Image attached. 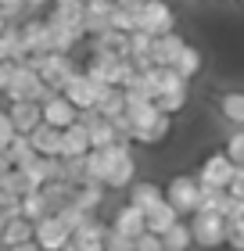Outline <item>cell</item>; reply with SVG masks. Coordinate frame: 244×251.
Returning <instances> with one entry per match:
<instances>
[{
    "instance_id": "cell-1",
    "label": "cell",
    "mask_w": 244,
    "mask_h": 251,
    "mask_svg": "<svg viewBox=\"0 0 244 251\" xmlns=\"http://www.w3.org/2000/svg\"><path fill=\"white\" fill-rule=\"evenodd\" d=\"M51 94H57V90H51L47 83H43V75L36 72V68H29V65H18V72L15 79H11V86H7V97L11 100H47Z\"/></svg>"
},
{
    "instance_id": "cell-2",
    "label": "cell",
    "mask_w": 244,
    "mask_h": 251,
    "mask_svg": "<svg viewBox=\"0 0 244 251\" xmlns=\"http://www.w3.org/2000/svg\"><path fill=\"white\" fill-rule=\"evenodd\" d=\"M190 230H194V244L197 248H219V244H226L230 223H226L223 212H194Z\"/></svg>"
},
{
    "instance_id": "cell-3",
    "label": "cell",
    "mask_w": 244,
    "mask_h": 251,
    "mask_svg": "<svg viewBox=\"0 0 244 251\" xmlns=\"http://www.w3.org/2000/svg\"><path fill=\"white\" fill-rule=\"evenodd\" d=\"M108 151V187H133V176H136V162H133V151H130V140H115Z\"/></svg>"
},
{
    "instance_id": "cell-4",
    "label": "cell",
    "mask_w": 244,
    "mask_h": 251,
    "mask_svg": "<svg viewBox=\"0 0 244 251\" xmlns=\"http://www.w3.org/2000/svg\"><path fill=\"white\" fill-rule=\"evenodd\" d=\"M234 173H237V162H234L226 151H219V154H212V158H205L201 173H197V183H201V187H216V190H230Z\"/></svg>"
},
{
    "instance_id": "cell-5",
    "label": "cell",
    "mask_w": 244,
    "mask_h": 251,
    "mask_svg": "<svg viewBox=\"0 0 244 251\" xmlns=\"http://www.w3.org/2000/svg\"><path fill=\"white\" fill-rule=\"evenodd\" d=\"M165 198H169V204H176L180 215L183 212H197V204H201V183H197L194 176H176L169 183Z\"/></svg>"
},
{
    "instance_id": "cell-6",
    "label": "cell",
    "mask_w": 244,
    "mask_h": 251,
    "mask_svg": "<svg viewBox=\"0 0 244 251\" xmlns=\"http://www.w3.org/2000/svg\"><path fill=\"white\" fill-rule=\"evenodd\" d=\"M72 241V230L57 219V215L51 212V215H43V219L36 223V244L43 248V251H65V244Z\"/></svg>"
},
{
    "instance_id": "cell-7",
    "label": "cell",
    "mask_w": 244,
    "mask_h": 251,
    "mask_svg": "<svg viewBox=\"0 0 244 251\" xmlns=\"http://www.w3.org/2000/svg\"><path fill=\"white\" fill-rule=\"evenodd\" d=\"M172 25H176V15L169 11V4L147 0V4L140 7V29L151 32V36H165V32H172Z\"/></svg>"
},
{
    "instance_id": "cell-8",
    "label": "cell",
    "mask_w": 244,
    "mask_h": 251,
    "mask_svg": "<svg viewBox=\"0 0 244 251\" xmlns=\"http://www.w3.org/2000/svg\"><path fill=\"white\" fill-rule=\"evenodd\" d=\"M43 122L57 126V129H68L72 122H79V108L65 94H51L47 100H43Z\"/></svg>"
},
{
    "instance_id": "cell-9",
    "label": "cell",
    "mask_w": 244,
    "mask_h": 251,
    "mask_svg": "<svg viewBox=\"0 0 244 251\" xmlns=\"http://www.w3.org/2000/svg\"><path fill=\"white\" fill-rule=\"evenodd\" d=\"M119 68H122V58H119V54H94L83 72L94 79L97 86H119Z\"/></svg>"
},
{
    "instance_id": "cell-10",
    "label": "cell",
    "mask_w": 244,
    "mask_h": 251,
    "mask_svg": "<svg viewBox=\"0 0 244 251\" xmlns=\"http://www.w3.org/2000/svg\"><path fill=\"white\" fill-rule=\"evenodd\" d=\"M22 40H26V50L29 54H51L54 50V29H51V22H40V18H32L22 25Z\"/></svg>"
},
{
    "instance_id": "cell-11",
    "label": "cell",
    "mask_w": 244,
    "mask_h": 251,
    "mask_svg": "<svg viewBox=\"0 0 244 251\" xmlns=\"http://www.w3.org/2000/svg\"><path fill=\"white\" fill-rule=\"evenodd\" d=\"M61 94L72 100L79 111H83V108H97V83H94L86 72H76L72 79H68V86L61 90Z\"/></svg>"
},
{
    "instance_id": "cell-12",
    "label": "cell",
    "mask_w": 244,
    "mask_h": 251,
    "mask_svg": "<svg viewBox=\"0 0 244 251\" xmlns=\"http://www.w3.org/2000/svg\"><path fill=\"white\" fill-rule=\"evenodd\" d=\"M183 36H176V32H165V36H155V47H151V61L162 65V68H172L180 61V54H183Z\"/></svg>"
},
{
    "instance_id": "cell-13",
    "label": "cell",
    "mask_w": 244,
    "mask_h": 251,
    "mask_svg": "<svg viewBox=\"0 0 244 251\" xmlns=\"http://www.w3.org/2000/svg\"><path fill=\"white\" fill-rule=\"evenodd\" d=\"M29 140H32V147H36L40 158L61 154V129H57V126H51V122H40L36 129L29 133Z\"/></svg>"
},
{
    "instance_id": "cell-14",
    "label": "cell",
    "mask_w": 244,
    "mask_h": 251,
    "mask_svg": "<svg viewBox=\"0 0 244 251\" xmlns=\"http://www.w3.org/2000/svg\"><path fill=\"white\" fill-rule=\"evenodd\" d=\"M11 119H15L18 133H32L43 122V104L40 100H11Z\"/></svg>"
},
{
    "instance_id": "cell-15",
    "label": "cell",
    "mask_w": 244,
    "mask_h": 251,
    "mask_svg": "<svg viewBox=\"0 0 244 251\" xmlns=\"http://www.w3.org/2000/svg\"><path fill=\"white\" fill-rule=\"evenodd\" d=\"M111 226H115L119 233H126V237H140V233H147V212L136 208V204L130 201L126 208H119V215H115Z\"/></svg>"
},
{
    "instance_id": "cell-16",
    "label": "cell",
    "mask_w": 244,
    "mask_h": 251,
    "mask_svg": "<svg viewBox=\"0 0 244 251\" xmlns=\"http://www.w3.org/2000/svg\"><path fill=\"white\" fill-rule=\"evenodd\" d=\"M90 129L83 122H72L68 129H61V154L65 158H76V154H90Z\"/></svg>"
},
{
    "instance_id": "cell-17",
    "label": "cell",
    "mask_w": 244,
    "mask_h": 251,
    "mask_svg": "<svg viewBox=\"0 0 244 251\" xmlns=\"http://www.w3.org/2000/svg\"><path fill=\"white\" fill-rule=\"evenodd\" d=\"M26 241H36V223L26 219V215H11L4 233H0V244L15 248V244H26Z\"/></svg>"
},
{
    "instance_id": "cell-18",
    "label": "cell",
    "mask_w": 244,
    "mask_h": 251,
    "mask_svg": "<svg viewBox=\"0 0 244 251\" xmlns=\"http://www.w3.org/2000/svg\"><path fill=\"white\" fill-rule=\"evenodd\" d=\"M94 54H119V58H130V32L122 29H108L94 36Z\"/></svg>"
},
{
    "instance_id": "cell-19",
    "label": "cell",
    "mask_w": 244,
    "mask_h": 251,
    "mask_svg": "<svg viewBox=\"0 0 244 251\" xmlns=\"http://www.w3.org/2000/svg\"><path fill=\"white\" fill-rule=\"evenodd\" d=\"M4 151H7L11 162H15V169H29V165H36V162H40V154H36V147H32L29 133H18L15 140L4 147Z\"/></svg>"
},
{
    "instance_id": "cell-20",
    "label": "cell",
    "mask_w": 244,
    "mask_h": 251,
    "mask_svg": "<svg viewBox=\"0 0 244 251\" xmlns=\"http://www.w3.org/2000/svg\"><path fill=\"white\" fill-rule=\"evenodd\" d=\"M97 111L104 119L126 111V86H97Z\"/></svg>"
},
{
    "instance_id": "cell-21",
    "label": "cell",
    "mask_w": 244,
    "mask_h": 251,
    "mask_svg": "<svg viewBox=\"0 0 244 251\" xmlns=\"http://www.w3.org/2000/svg\"><path fill=\"white\" fill-rule=\"evenodd\" d=\"M130 201L136 204V208H144V212H155L158 204H165V190L155 187V183H133L130 187Z\"/></svg>"
},
{
    "instance_id": "cell-22",
    "label": "cell",
    "mask_w": 244,
    "mask_h": 251,
    "mask_svg": "<svg viewBox=\"0 0 244 251\" xmlns=\"http://www.w3.org/2000/svg\"><path fill=\"white\" fill-rule=\"evenodd\" d=\"M169 126H172V119L162 111L158 119H151L147 126H136V133H133V140L136 144H162L169 136Z\"/></svg>"
},
{
    "instance_id": "cell-23",
    "label": "cell",
    "mask_w": 244,
    "mask_h": 251,
    "mask_svg": "<svg viewBox=\"0 0 244 251\" xmlns=\"http://www.w3.org/2000/svg\"><path fill=\"white\" fill-rule=\"evenodd\" d=\"M76 183H68V179H51V183H43V194H47V201H51V208H65V204H72L76 201Z\"/></svg>"
},
{
    "instance_id": "cell-24",
    "label": "cell",
    "mask_w": 244,
    "mask_h": 251,
    "mask_svg": "<svg viewBox=\"0 0 244 251\" xmlns=\"http://www.w3.org/2000/svg\"><path fill=\"white\" fill-rule=\"evenodd\" d=\"M180 223V212H176V204H158L155 212H147V230L151 233H165L169 226H176Z\"/></svg>"
},
{
    "instance_id": "cell-25",
    "label": "cell",
    "mask_w": 244,
    "mask_h": 251,
    "mask_svg": "<svg viewBox=\"0 0 244 251\" xmlns=\"http://www.w3.org/2000/svg\"><path fill=\"white\" fill-rule=\"evenodd\" d=\"M108 151L104 147H90V154H86V179H94V183H108Z\"/></svg>"
},
{
    "instance_id": "cell-26",
    "label": "cell",
    "mask_w": 244,
    "mask_h": 251,
    "mask_svg": "<svg viewBox=\"0 0 244 251\" xmlns=\"http://www.w3.org/2000/svg\"><path fill=\"white\" fill-rule=\"evenodd\" d=\"M51 212L54 208H51V201H47V194H43V190H32V194L22 198V215L32 219V223H40L43 215H51Z\"/></svg>"
},
{
    "instance_id": "cell-27",
    "label": "cell",
    "mask_w": 244,
    "mask_h": 251,
    "mask_svg": "<svg viewBox=\"0 0 244 251\" xmlns=\"http://www.w3.org/2000/svg\"><path fill=\"white\" fill-rule=\"evenodd\" d=\"M86 129H90V144H94V147H111L115 140H122V136L115 133V126H111V119H104V115H101L97 122H90Z\"/></svg>"
},
{
    "instance_id": "cell-28",
    "label": "cell",
    "mask_w": 244,
    "mask_h": 251,
    "mask_svg": "<svg viewBox=\"0 0 244 251\" xmlns=\"http://www.w3.org/2000/svg\"><path fill=\"white\" fill-rule=\"evenodd\" d=\"M104 190H108V183H94V179H86V183H79V190H76V204H83L86 212H94L97 204L104 201Z\"/></svg>"
},
{
    "instance_id": "cell-29",
    "label": "cell",
    "mask_w": 244,
    "mask_h": 251,
    "mask_svg": "<svg viewBox=\"0 0 244 251\" xmlns=\"http://www.w3.org/2000/svg\"><path fill=\"white\" fill-rule=\"evenodd\" d=\"M111 25L122 29V32H136V29H140V7L115 4V11H111Z\"/></svg>"
},
{
    "instance_id": "cell-30",
    "label": "cell",
    "mask_w": 244,
    "mask_h": 251,
    "mask_svg": "<svg viewBox=\"0 0 244 251\" xmlns=\"http://www.w3.org/2000/svg\"><path fill=\"white\" fill-rule=\"evenodd\" d=\"M54 215H57V219H61L72 233H79V230H83V226L90 223V212L83 208V204H76V201H72V204H65V208H57Z\"/></svg>"
},
{
    "instance_id": "cell-31",
    "label": "cell",
    "mask_w": 244,
    "mask_h": 251,
    "mask_svg": "<svg viewBox=\"0 0 244 251\" xmlns=\"http://www.w3.org/2000/svg\"><path fill=\"white\" fill-rule=\"evenodd\" d=\"M172 68H176L183 79H194L197 72H201V54H197V47H190V43H187V47H183V54H180V61L172 65Z\"/></svg>"
},
{
    "instance_id": "cell-32",
    "label": "cell",
    "mask_w": 244,
    "mask_h": 251,
    "mask_svg": "<svg viewBox=\"0 0 244 251\" xmlns=\"http://www.w3.org/2000/svg\"><path fill=\"white\" fill-rule=\"evenodd\" d=\"M162 237H165V248H183V251H187V248L194 244V230H190V226H183V223L169 226Z\"/></svg>"
},
{
    "instance_id": "cell-33",
    "label": "cell",
    "mask_w": 244,
    "mask_h": 251,
    "mask_svg": "<svg viewBox=\"0 0 244 251\" xmlns=\"http://www.w3.org/2000/svg\"><path fill=\"white\" fill-rule=\"evenodd\" d=\"M219 108H223V115H226L230 122L244 126V94H226L223 100H219Z\"/></svg>"
},
{
    "instance_id": "cell-34",
    "label": "cell",
    "mask_w": 244,
    "mask_h": 251,
    "mask_svg": "<svg viewBox=\"0 0 244 251\" xmlns=\"http://www.w3.org/2000/svg\"><path fill=\"white\" fill-rule=\"evenodd\" d=\"M65 158V154H61ZM65 179L68 183H86V154H76V158H65Z\"/></svg>"
},
{
    "instance_id": "cell-35",
    "label": "cell",
    "mask_w": 244,
    "mask_h": 251,
    "mask_svg": "<svg viewBox=\"0 0 244 251\" xmlns=\"http://www.w3.org/2000/svg\"><path fill=\"white\" fill-rule=\"evenodd\" d=\"M104 251H136V237H126L111 226L108 237H104Z\"/></svg>"
},
{
    "instance_id": "cell-36",
    "label": "cell",
    "mask_w": 244,
    "mask_h": 251,
    "mask_svg": "<svg viewBox=\"0 0 244 251\" xmlns=\"http://www.w3.org/2000/svg\"><path fill=\"white\" fill-rule=\"evenodd\" d=\"M155 104L165 111V115H172V111H180L183 104H187V90H176V94H162Z\"/></svg>"
},
{
    "instance_id": "cell-37",
    "label": "cell",
    "mask_w": 244,
    "mask_h": 251,
    "mask_svg": "<svg viewBox=\"0 0 244 251\" xmlns=\"http://www.w3.org/2000/svg\"><path fill=\"white\" fill-rule=\"evenodd\" d=\"M15 136H18V126H15V119H11V111H0V151H4Z\"/></svg>"
},
{
    "instance_id": "cell-38",
    "label": "cell",
    "mask_w": 244,
    "mask_h": 251,
    "mask_svg": "<svg viewBox=\"0 0 244 251\" xmlns=\"http://www.w3.org/2000/svg\"><path fill=\"white\" fill-rule=\"evenodd\" d=\"M111 126H115V133H119L122 140H133V133H136V122L130 119V111H122V115H111Z\"/></svg>"
},
{
    "instance_id": "cell-39",
    "label": "cell",
    "mask_w": 244,
    "mask_h": 251,
    "mask_svg": "<svg viewBox=\"0 0 244 251\" xmlns=\"http://www.w3.org/2000/svg\"><path fill=\"white\" fill-rule=\"evenodd\" d=\"M136 251H165V237L162 233H140L136 237Z\"/></svg>"
},
{
    "instance_id": "cell-40",
    "label": "cell",
    "mask_w": 244,
    "mask_h": 251,
    "mask_svg": "<svg viewBox=\"0 0 244 251\" xmlns=\"http://www.w3.org/2000/svg\"><path fill=\"white\" fill-rule=\"evenodd\" d=\"M226 154L234 158L237 165H244V129H237V133L226 140Z\"/></svg>"
},
{
    "instance_id": "cell-41",
    "label": "cell",
    "mask_w": 244,
    "mask_h": 251,
    "mask_svg": "<svg viewBox=\"0 0 244 251\" xmlns=\"http://www.w3.org/2000/svg\"><path fill=\"white\" fill-rule=\"evenodd\" d=\"M226 223H230V219H226ZM226 244L234 248V251H244V219L230 223V230H226Z\"/></svg>"
},
{
    "instance_id": "cell-42",
    "label": "cell",
    "mask_w": 244,
    "mask_h": 251,
    "mask_svg": "<svg viewBox=\"0 0 244 251\" xmlns=\"http://www.w3.org/2000/svg\"><path fill=\"white\" fill-rule=\"evenodd\" d=\"M18 72V61H0V94H7V86H11V79H15Z\"/></svg>"
},
{
    "instance_id": "cell-43",
    "label": "cell",
    "mask_w": 244,
    "mask_h": 251,
    "mask_svg": "<svg viewBox=\"0 0 244 251\" xmlns=\"http://www.w3.org/2000/svg\"><path fill=\"white\" fill-rule=\"evenodd\" d=\"M26 7H29L26 0H0V11L7 15V22H11V18H18V15H22Z\"/></svg>"
},
{
    "instance_id": "cell-44",
    "label": "cell",
    "mask_w": 244,
    "mask_h": 251,
    "mask_svg": "<svg viewBox=\"0 0 244 251\" xmlns=\"http://www.w3.org/2000/svg\"><path fill=\"white\" fill-rule=\"evenodd\" d=\"M11 173H15V162L7 158V151H0V187L7 183V176H11Z\"/></svg>"
},
{
    "instance_id": "cell-45",
    "label": "cell",
    "mask_w": 244,
    "mask_h": 251,
    "mask_svg": "<svg viewBox=\"0 0 244 251\" xmlns=\"http://www.w3.org/2000/svg\"><path fill=\"white\" fill-rule=\"evenodd\" d=\"M230 194H234V198H244V165H237L234 183H230Z\"/></svg>"
},
{
    "instance_id": "cell-46",
    "label": "cell",
    "mask_w": 244,
    "mask_h": 251,
    "mask_svg": "<svg viewBox=\"0 0 244 251\" xmlns=\"http://www.w3.org/2000/svg\"><path fill=\"white\" fill-rule=\"evenodd\" d=\"M7 251H43L36 241H26V244H15V248H7Z\"/></svg>"
},
{
    "instance_id": "cell-47",
    "label": "cell",
    "mask_w": 244,
    "mask_h": 251,
    "mask_svg": "<svg viewBox=\"0 0 244 251\" xmlns=\"http://www.w3.org/2000/svg\"><path fill=\"white\" fill-rule=\"evenodd\" d=\"M119 4H126V7H144L147 0H119Z\"/></svg>"
},
{
    "instance_id": "cell-48",
    "label": "cell",
    "mask_w": 244,
    "mask_h": 251,
    "mask_svg": "<svg viewBox=\"0 0 244 251\" xmlns=\"http://www.w3.org/2000/svg\"><path fill=\"white\" fill-rule=\"evenodd\" d=\"M29 7H43V4H51V0H26Z\"/></svg>"
},
{
    "instance_id": "cell-49",
    "label": "cell",
    "mask_w": 244,
    "mask_h": 251,
    "mask_svg": "<svg viewBox=\"0 0 244 251\" xmlns=\"http://www.w3.org/2000/svg\"><path fill=\"white\" fill-rule=\"evenodd\" d=\"M4 29H7V15L0 11V32H4Z\"/></svg>"
},
{
    "instance_id": "cell-50",
    "label": "cell",
    "mask_w": 244,
    "mask_h": 251,
    "mask_svg": "<svg viewBox=\"0 0 244 251\" xmlns=\"http://www.w3.org/2000/svg\"><path fill=\"white\" fill-rule=\"evenodd\" d=\"M165 251H183V248H165Z\"/></svg>"
}]
</instances>
